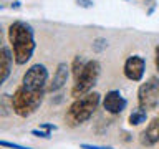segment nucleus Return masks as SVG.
I'll return each instance as SVG.
<instances>
[{"label": "nucleus", "instance_id": "1", "mask_svg": "<svg viewBox=\"0 0 159 149\" xmlns=\"http://www.w3.org/2000/svg\"><path fill=\"white\" fill-rule=\"evenodd\" d=\"M8 42L13 48V56L17 65H25L33 56L37 43H35V32L32 25L17 20L8 27Z\"/></svg>", "mask_w": 159, "mask_h": 149}, {"label": "nucleus", "instance_id": "18", "mask_svg": "<svg viewBox=\"0 0 159 149\" xmlns=\"http://www.w3.org/2000/svg\"><path fill=\"white\" fill-rule=\"evenodd\" d=\"M40 129H43V131H55V129H57V126H55V124H48V123H42L40 124Z\"/></svg>", "mask_w": 159, "mask_h": 149}, {"label": "nucleus", "instance_id": "10", "mask_svg": "<svg viewBox=\"0 0 159 149\" xmlns=\"http://www.w3.org/2000/svg\"><path fill=\"white\" fill-rule=\"evenodd\" d=\"M13 53L10 52L8 47H2L0 50V84L7 81V78L10 76V71H12L13 66Z\"/></svg>", "mask_w": 159, "mask_h": 149}, {"label": "nucleus", "instance_id": "9", "mask_svg": "<svg viewBox=\"0 0 159 149\" xmlns=\"http://www.w3.org/2000/svg\"><path fill=\"white\" fill-rule=\"evenodd\" d=\"M68 76H70V66L66 63H58V66L57 70H55V73H53V78H52V81L48 83V91H58V89H61L65 84H66L68 81Z\"/></svg>", "mask_w": 159, "mask_h": 149}, {"label": "nucleus", "instance_id": "11", "mask_svg": "<svg viewBox=\"0 0 159 149\" xmlns=\"http://www.w3.org/2000/svg\"><path fill=\"white\" fill-rule=\"evenodd\" d=\"M141 142L146 146H152V144L159 142V118H154L148 128L141 134Z\"/></svg>", "mask_w": 159, "mask_h": 149}, {"label": "nucleus", "instance_id": "5", "mask_svg": "<svg viewBox=\"0 0 159 149\" xmlns=\"http://www.w3.org/2000/svg\"><path fill=\"white\" fill-rule=\"evenodd\" d=\"M138 103L143 109H156L159 106V78L151 76L138 89Z\"/></svg>", "mask_w": 159, "mask_h": 149}, {"label": "nucleus", "instance_id": "15", "mask_svg": "<svg viewBox=\"0 0 159 149\" xmlns=\"http://www.w3.org/2000/svg\"><path fill=\"white\" fill-rule=\"evenodd\" d=\"M32 134H33V136H38V138H43V139L50 138V133L43 131V129H32Z\"/></svg>", "mask_w": 159, "mask_h": 149}, {"label": "nucleus", "instance_id": "14", "mask_svg": "<svg viewBox=\"0 0 159 149\" xmlns=\"http://www.w3.org/2000/svg\"><path fill=\"white\" fill-rule=\"evenodd\" d=\"M0 144H2V147H13V149H30L27 146H20V144L17 142H8V141H0Z\"/></svg>", "mask_w": 159, "mask_h": 149}, {"label": "nucleus", "instance_id": "13", "mask_svg": "<svg viewBox=\"0 0 159 149\" xmlns=\"http://www.w3.org/2000/svg\"><path fill=\"white\" fill-rule=\"evenodd\" d=\"M86 63L88 61H84V58L83 56H75V60H73V65H71V70H73V74H75V78H78L80 76V73L83 71V68L86 66Z\"/></svg>", "mask_w": 159, "mask_h": 149}, {"label": "nucleus", "instance_id": "16", "mask_svg": "<svg viewBox=\"0 0 159 149\" xmlns=\"http://www.w3.org/2000/svg\"><path fill=\"white\" fill-rule=\"evenodd\" d=\"M81 149H114L109 146H96V144H81Z\"/></svg>", "mask_w": 159, "mask_h": 149}, {"label": "nucleus", "instance_id": "19", "mask_svg": "<svg viewBox=\"0 0 159 149\" xmlns=\"http://www.w3.org/2000/svg\"><path fill=\"white\" fill-rule=\"evenodd\" d=\"M154 53H156V58H154V61H156V70H157V73H159V45L154 48Z\"/></svg>", "mask_w": 159, "mask_h": 149}, {"label": "nucleus", "instance_id": "3", "mask_svg": "<svg viewBox=\"0 0 159 149\" xmlns=\"http://www.w3.org/2000/svg\"><path fill=\"white\" fill-rule=\"evenodd\" d=\"M45 91H28L23 86H18L12 96V109L20 118H27L38 109L43 101Z\"/></svg>", "mask_w": 159, "mask_h": 149}, {"label": "nucleus", "instance_id": "12", "mask_svg": "<svg viewBox=\"0 0 159 149\" xmlns=\"http://www.w3.org/2000/svg\"><path fill=\"white\" fill-rule=\"evenodd\" d=\"M146 119H148V113H146V109H143V108H136V109H133V113L129 114V124L131 126H139V124H143V123H146Z\"/></svg>", "mask_w": 159, "mask_h": 149}, {"label": "nucleus", "instance_id": "17", "mask_svg": "<svg viewBox=\"0 0 159 149\" xmlns=\"http://www.w3.org/2000/svg\"><path fill=\"white\" fill-rule=\"evenodd\" d=\"M76 3L80 5V7H83V8H91L93 7V0H76Z\"/></svg>", "mask_w": 159, "mask_h": 149}, {"label": "nucleus", "instance_id": "2", "mask_svg": "<svg viewBox=\"0 0 159 149\" xmlns=\"http://www.w3.org/2000/svg\"><path fill=\"white\" fill-rule=\"evenodd\" d=\"M98 106H99V93L96 91L88 93L81 98L75 99L71 106L68 108L66 123L70 126H80V124L86 123L93 116V113L96 111Z\"/></svg>", "mask_w": 159, "mask_h": 149}, {"label": "nucleus", "instance_id": "7", "mask_svg": "<svg viewBox=\"0 0 159 149\" xmlns=\"http://www.w3.org/2000/svg\"><path fill=\"white\" fill-rule=\"evenodd\" d=\"M124 76L131 81H141L146 71V60L141 55H131L128 56V60L124 61Z\"/></svg>", "mask_w": 159, "mask_h": 149}, {"label": "nucleus", "instance_id": "8", "mask_svg": "<svg viewBox=\"0 0 159 149\" xmlns=\"http://www.w3.org/2000/svg\"><path fill=\"white\" fill-rule=\"evenodd\" d=\"M128 106L126 98L123 96L118 89H111L106 93V96L103 98V108L106 109L109 114H121Z\"/></svg>", "mask_w": 159, "mask_h": 149}, {"label": "nucleus", "instance_id": "6", "mask_svg": "<svg viewBox=\"0 0 159 149\" xmlns=\"http://www.w3.org/2000/svg\"><path fill=\"white\" fill-rule=\"evenodd\" d=\"M48 83V70L42 63L32 65L23 74L22 86L28 91H45V86Z\"/></svg>", "mask_w": 159, "mask_h": 149}, {"label": "nucleus", "instance_id": "4", "mask_svg": "<svg viewBox=\"0 0 159 149\" xmlns=\"http://www.w3.org/2000/svg\"><path fill=\"white\" fill-rule=\"evenodd\" d=\"M99 73H101V65L98 60H88L86 66L83 68V71L80 73L78 78H75V84L71 88V96L75 99L84 96V94L91 93L93 86L96 84Z\"/></svg>", "mask_w": 159, "mask_h": 149}]
</instances>
